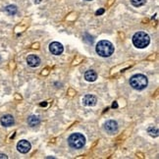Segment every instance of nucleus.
Here are the masks:
<instances>
[{"mask_svg": "<svg viewBox=\"0 0 159 159\" xmlns=\"http://www.w3.org/2000/svg\"><path fill=\"white\" fill-rule=\"evenodd\" d=\"M95 51L101 57H109L114 52V46L108 40H100L95 46Z\"/></svg>", "mask_w": 159, "mask_h": 159, "instance_id": "nucleus-1", "label": "nucleus"}, {"mask_svg": "<svg viewBox=\"0 0 159 159\" xmlns=\"http://www.w3.org/2000/svg\"><path fill=\"white\" fill-rule=\"evenodd\" d=\"M150 42L149 35L144 32H138L133 36V43L138 48H145Z\"/></svg>", "mask_w": 159, "mask_h": 159, "instance_id": "nucleus-2", "label": "nucleus"}, {"mask_svg": "<svg viewBox=\"0 0 159 159\" xmlns=\"http://www.w3.org/2000/svg\"><path fill=\"white\" fill-rule=\"evenodd\" d=\"M148 78L143 74H137L130 79L131 87L137 90H143L148 87Z\"/></svg>", "mask_w": 159, "mask_h": 159, "instance_id": "nucleus-3", "label": "nucleus"}, {"mask_svg": "<svg viewBox=\"0 0 159 159\" xmlns=\"http://www.w3.org/2000/svg\"><path fill=\"white\" fill-rule=\"evenodd\" d=\"M68 143L71 148L80 149L84 148V145L85 144V138L84 134L80 133H75L72 134L68 139Z\"/></svg>", "mask_w": 159, "mask_h": 159, "instance_id": "nucleus-4", "label": "nucleus"}, {"mask_svg": "<svg viewBox=\"0 0 159 159\" xmlns=\"http://www.w3.org/2000/svg\"><path fill=\"white\" fill-rule=\"evenodd\" d=\"M49 50L54 55H60V54L63 53L64 47H63L62 44L60 43V42L54 41V42H52V43L49 44Z\"/></svg>", "mask_w": 159, "mask_h": 159, "instance_id": "nucleus-5", "label": "nucleus"}, {"mask_svg": "<svg viewBox=\"0 0 159 159\" xmlns=\"http://www.w3.org/2000/svg\"><path fill=\"white\" fill-rule=\"evenodd\" d=\"M32 148V145L26 139L20 140L17 144V149L19 150L21 153H28V152Z\"/></svg>", "mask_w": 159, "mask_h": 159, "instance_id": "nucleus-6", "label": "nucleus"}, {"mask_svg": "<svg viewBox=\"0 0 159 159\" xmlns=\"http://www.w3.org/2000/svg\"><path fill=\"white\" fill-rule=\"evenodd\" d=\"M104 130L109 134H115L118 131V124L114 120H109L104 124Z\"/></svg>", "mask_w": 159, "mask_h": 159, "instance_id": "nucleus-7", "label": "nucleus"}, {"mask_svg": "<svg viewBox=\"0 0 159 159\" xmlns=\"http://www.w3.org/2000/svg\"><path fill=\"white\" fill-rule=\"evenodd\" d=\"M0 123H1V125L4 127H11V126L14 125L15 120H14L13 116L7 114V115L2 116L1 119H0Z\"/></svg>", "mask_w": 159, "mask_h": 159, "instance_id": "nucleus-8", "label": "nucleus"}, {"mask_svg": "<svg viewBox=\"0 0 159 159\" xmlns=\"http://www.w3.org/2000/svg\"><path fill=\"white\" fill-rule=\"evenodd\" d=\"M97 102V98L94 95H91V94H88L85 95L84 98H83V104L84 106H94Z\"/></svg>", "mask_w": 159, "mask_h": 159, "instance_id": "nucleus-9", "label": "nucleus"}, {"mask_svg": "<svg viewBox=\"0 0 159 159\" xmlns=\"http://www.w3.org/2000/svg\"><path fill=\"white\" fill-rule=\"evenodd\" d=\"M27 63L30 67H33V68H34V67H38L39 66L40 64V59L39 56H36V55H29L28 58H27Z\"/></svg>", "mask_w": 159, "mask_h": 159, "instance_id": "nucleus-10", "label": "nucleus"}, {"mask_svg": "<svg viewBox=\"0 0 159 159\" xmlns=\"http://www.w3.org/2000/svg\"><path fill=\"white\" fill-rule=\"evenodd\" d=\"M27 122H28V125L30 127H35V126L39 125L40 118L39 117V116H36V115H32V116H30V117L28 118Z\"/></svg>", "mask_w": 159, "mask_h": 159, "instance_id": "nucleus-11", "label": "nucleus"}, {"mask_svg": "<svg viewBox=\"0 0 159 159\" xmlns=\"http://www.w3.org/2000/svg\"><path fill=\"white\" fill-rule=\"evenodd\" d=\"M84 79L87 80L88 82H94L97 79V74L93 70H89V71L85 72Z\"/></svg>", "mask_w": 159, "mask_h": 159, "instance_id": "nucleus-12", "label": "nucleus"}, {"mask_svg": "<svg viewBox=\"0 0 159 159\" xmlns=\"http://www.w3.org/2000/svg\"><path fill=\"white\" fill-rule=\"evenodd\" d=\"M17 11H18V9H17V7L15 5H9V6H7V7L5 8L6 13H7L8 15H11V16L15 15L17 13Z\"/></svg>", "mask_w": 159, "mask_h": 159, "instance_id": "nucleus-13", "label": "nucleus"}, {"mask_svg": "<svg viewBox=\"0 0 159 159\" xmlns=\"http://www.w3.org/2000/svg\"><path fill=\"white\" fill-rule=\"evenodd\" d=\"M131 3L134 7H140L146 3V0H131Z\"/></svg>", "mask_w": 159, "mask_h": 159, "instance_id": "nucleus-14", "label": "nucleus"}, {"mask_svg": "<svg viewBox=\"0 0 159 159\" xmlns=\"http://www.w3.org/2000/svg\"><path fill=\"white\" fill-rule=\"evenodd\" d=\"M148 133L151 137H157L158 136V129L154 127H149L148 129Z\"/></svg>", "mask_w": 159, "mask_h": 159, "instance_id": "nucleus-15", "label": "nucleus"}, {"mask_svg": "<svg viewBox=\"0 0 159 159\" xmlns=\"http://www.w3.org/2000/svg\"><path fill=\"white\" fill-rule=\"evenodd\" d=\"M103 13H104V9H99V10H97V11H96L95 15H96V16H99V15H102Z\"/></svg>", "mask_w": 159, "mask_h": 159, "instance_id": "nucleus-16", "label": "nucleus"}, {"mask_svg": "<svg viewBox=\"0 0 159 159\" xmlns=\"http://www.w3.org/2000/svg\"><path fill=\"white\" fill-rule=\"evenodd\" d=\"M117 107H118V104H117V102L115 101L113 104H112V108H117Z\"/></svg>", "mask_w": 159, "mask_h": 159, "instance_id": "nucleus-17", "label": "nucleus"}, {"mask_svg": "<svg viewBox=\"0 0 159 159\" xmlns=\"http://www.w3.org/2000/svg\"><path fill=\"white\" fill-rule=\"evenodd\" d=\"M0 158H5L6 159V158H8V157H7V155H5V154H0Z\"/></svg>", "mask_w": 159, "mask_h": 159, "instance_id": "nucleus-18", "label": "nucleus"}, {"mask_svg": "<svg viewBox=\"0 0 159 159\" xmlns=\"http://www.w3.org/2000/svg\"><path fill=\"white\" fill-rule=\"evenodd\" d=\"M46 105H47V102H42V103H40V106H42V107L46 106Z\"/></svg>", "mask_w": 159, "mask_h": 159, "instance_id": "nucleus-19", "label": "nucleus"}, {"mask_svg": "<svg viewBox=\"0 0 159 159\" xmlns=\"http://www.w3.org/2000/svg\"><path fill=\"white\" fill-rule=\"evenodd\" d=\"M88 1H90V0H88Z\"/></svg>", "mask_w": 159, "mask_h": 159, "instance_id": "nucleus-20", "label": "nucleus"}]
</instances>
